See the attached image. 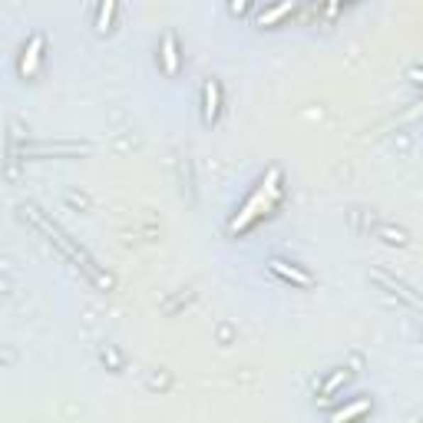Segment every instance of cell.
<instances>
[{
  "mask_svg": "<svg viewBox=\"0 0 423 423\" xmlns=\"http://www.w3.org/2000/svg\"><path fill=\"white\" fill-rule=\"evenodd\" d=\"M347 377H351V370H337L334 377H331V380H327L324 384V390H321V394H334V387L341 384V380H347Z\"/></svg>",
  "mask_w": 423,
  "mask_h": 423,
  "instance_id": "9",
  "label": "cell"
},
{
  "mask_svg": "<svg viewBox=\"0 0 423 423\" xmlns=\"http://www.w3.org/2000/svg\"><path fill=\"white\" fill-rule=\"evenodd\" d=\"M278 202H281V172H278V169H268V175L258 182V189L248 195V202L241 205L238 215L231 219L229 231H231V235H241V231L251 229L261 215H268V211L275 209Z\"/></svg>",
  "mask_w": 423,
  "mask_h": 423,
  "instance_id": "1",
  "label": "cell"
},
{
  "mask_svg": "<svg viewBox=\"0 0 423 423\" xmlns=\"http://www.w3.org/2000/svg\"><path fill=\"white\" fill-rule=\"evenodd\" d=\"M113 10H116V4H113V0H106L103 7H99V17H97V30H99V33H106V30H109V20H113Z\"/></svg>",
  "mask_w": 423,
  "mask_h": 423,
  "instance_id": "7",
  "label": "cell"
},
{
  "mask_svg": "<svg viewBox=\"0 0 423 423\" xmlns=\"http://www.w3.org/2000/svg\"><path fill=\"white\" fill-rule=\"evenodd\" d=\"M285 13H291V4H281V7H275V10H268V13H261V27H268V23H275L278 17H285Z\"/></svg>",
  "mask_w": 423,
  "mask_h": 423,
  "instance_id": "8",
  "label": "cell"
},
{
  "mask_svg": "<svg viewBox=\"0 0 423 423\" xmlns=\"http://www.w3.org/2000/svg\"><path fill=\"white\" fill-rule=\"evenodd\" d=\"M268 268L275 271V275H281L285 281H295V285H301V288H308V285H311V275H304V271H298L295 265H288V261H281V258H271Z\"/></svg>",
  "mask_w": 423,
  "mask_h": 423,
  "instance_id": "4",
  "label": "cell"
},
{
  "mask_svg": "<svg viewBox=\"0 0 423 423\" xmlns=\"http://www.w3.org/2000/svg\"><path fill=\"white\" fill-rule=\"evenodd\" d=\"M367 410H370V400H367V397H361L357 404H351V407H341V410H334V414H331V423H347V420H354V417L367 414Z\"/></svg>",
  "mask_w": 423,
  "mask_h": 423,
  "instance_id": "6",
  "label": "cell"
},
{
  "mask_svg": "<svg viewBox=\"0 0 423 423\" xmlns=\"http://www.w3.org/2000/svg\"><path fill=\"white\" fill-rule=\"evenodd\" d=\"M163 67L169 77H175L179 73V47H175V37L165 30V37H163Z\"/></svg>",
  "mask_w": 423,
  "mask_h": 423,
  "instance_id": "5",
  "label": "cell"
},
{
  "mask_svg": "<svg viewBox=\"0 0 423 423\" xmlns=\"http://www.w3.org/2000/svg\"><path fill=\"white\" fill-rule=\"evenodd\" d=\"M410 77H414L417 83H420V87H423V70H420V67H414V70H410Z\"/></svg>",
  "mask_w": 423,
  "mask_h": 423,
  "instance_id": "10",
  "label": "cell"
},
{
  "mask_svg": "<svg viewBox=\"0 0 423 423\" xmlns=\"http://www.w3.org/2000/svg\"><path fill=\"white\" fill-rule=\"evenodd\" d=\"M40 50H43V37H40V33H33V37H30V43L23 47V57H20V73H23V77H33V73H37Z\"/></svg>",
  "mask_w": 423,
  "mask_h": 423,
  "instance_id": "3",
  "label": "cell"
},
{
  "mask_svg": "<svg viewBox=\"0 0 423 423\" xmlns=\"http://www.w3.org/2000/svg\"><path fill=\"white\" fill-rule=\"evenodd\" d=\"M221 89L215 79H205V87H202V116H205V123H215L219 119V109H221Z\"/></svg>",
  "mask_w": 423,
  "mask_h": 423,
  "instance_id": "2",
  "label": "cell"
}]
</instances>
